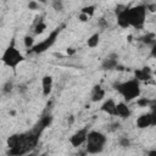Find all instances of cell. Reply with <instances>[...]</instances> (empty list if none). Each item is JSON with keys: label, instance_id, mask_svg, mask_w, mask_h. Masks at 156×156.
<instances>
[{"label": "cell", "instance_id": "obj_32", "mask_svg": "<svg viewBox=\"0 0 156 156\" xmlns=\"http://www.w3.org/2000/svg\"><path fill=\"white\" fill-rule=\"evenodd\" d=\"M26 90H27V85H26V84H21V85H18V91H20L21 94H23Z\"/></svg>", "mask_w": 156, "mask_h": 156}, {"label": "cell", "instance_id": "obj_38", "mask_svg": "<svg viewBox=\"0 0 156 156\" xmlns=\"http://www.w3.org/2000/svg\"><path fill=\"white\" fill-rule=\"evenodd\" d=\"M116 69H117V71H123V69H124V67H123V66H121V65H118V66L116 67Z\"/></svg>", "mask_w": 156, "mask_h": 156}, {"label": "cell", "instance_id": "obj_36", "mask_svg": "<svg viewBox=\"0 0 156 156\" xmlns=\"http://www.w3.org/2000/svg\"><path fill=\"white\" fill-rule=\"evenodd\" d=\"M146 156H156V149L149 150V151H147V155H146Z\"/></svg>", "mask_w": 156, "mask_h": 156}, {"label": "cell", "instance_id": "obj_28", "mask_svg": "<svg viewBox=\"0 0 156 156\" xmlns=\"http://www.w3.org/2000/svg\"><path fill=\"white\" fill-rule=\"evenodd\" d=\"M145 6H146V10H149L150 12L156 11V2H147V4H145Z\"/></svg>", "mask_w": 156, "mask_h": 156}, {"label": "cell", "instance_id": "obj_6", "mask_svg": "<svg viewBox=\"0 0 156 156\" xmlns=\"http://www.w3.org/2000/svg\"><path fill=\"white\" fill-rule=\"evenodd\" d=\"M88 134H89V130H88V127H84L82 129H78L76 133L72 134V136L69 138V143L73 147H79L80 145H83L85 141H87V138H88Z\"/></svg>", "mask_w": 156, "mask_h": 156}, {"label": "cell", "instance_id": "obj_21", "mask_svg": "<svg viewBox=\"0 0 156 156\" xmlns=\"http://www.w3.org/2000/svg\"><path fill=\"white\" fill-rule=\"evenodd\" d=\"M80 12H82V13L88 15L89 17H91V16L94 15V12H95V6H94V5H88V6H84V7L80 10Z\"/></svg>", "mask_w": 156, "mask_h": 156}, {"label": "cell", "instance_id": "obj_11", "mask_svg": "<svg viewBox=\"0 0 156 156\" xmlns=\"http://www.w3.org/2000/svg\"><path fill=\"white\" fill-rule=\"evenodd\" d=\"M116 106H117V104L115 102V100L113 99H107L102 105H101V111H104V112H106L107 115H110V116H117V110H116Z\"/></svg>", "mask_w": 156, "mask_h": 156}, {"label": "cell", "instance_id": "obj_10", "mask_svg": "<svg viewBox=\"0 0 156 156\" xmlns=\"http://www.w3.org/2000/svg\"><path fill=\"white\" fill-rule=\"evenodd\" d=\"M52 84H54V80H52L51 76L46 74L41 78V89H43V95L44 96H49L51 94Z\"/></svg>", "mask_w": 156, "mask_h": 156}, {"label": "cell", "instance_id": "obj_41", "mask_svg": "<svg viewBox=\"0 0 156 156\" xmlns=\"http://www.w3.org/2000/svg\"><path fill=\"white\" fill-rule=\"evenodd\" d=\"M38 156H46L45 154H41V155H38Z\"/></svg>", "mask_w": 156, "mask_h": 156}, {"label": "cell", "instance_id": "obj_4", "mask_svg": "<svg viewBox=\"0 0 156 156\" xmlns=\"http://www.w3.org/2000/svg\"><path fill=\"white\" fill-rule=\"evenodd\" d=\"M63 27H65L63 24L56 27L54 30L50 32V34H49L43 41L35 44L30 50H28V52H34V54H41V52H45L49 48H51V46L55 44V41H56V39H57V37H58V34H60V32H61V29H62Z\"/></svg>", "mask_w": 156, "mask_h": 156}, {"label": "cell", "instance_id": "obj_7", "mask_svg": "<svg viewBox=\"0 0 156 156\" xmlns=\"http://www.w3.org/2000/svg\"><path fill=\"white\" fill-rule=\"evenodd\" d=\"M118 66V55L116 52H111L110 55H107L102 62H101V68L104 71H112L116 69V67Z\"/></svg>", "mask_w": 156, "mask_h": 156}, {"label": "cell", "instance_id": "obj_18", "mask_svg": "<svg viewBox=\"0 0 156 156\" xmlns=\"http://www.w3.org/2000/svg\"><path fill=\"white\" fill-rule=\"evenodd\" d=\"M140 40L144 43V44H149V45H154V43L156 41V37H155V34L154 33H146L145 35H143L141 38H140Z\"/></svg>", "mask_w": 156, "mask_h": 156}, {"label": "cell", "instance_id": "obj_2", "mask_svg": "<svg viewBox=\"0 0 156 156\" xmlns=\"http://www.w3.org/2000/svg\"><path fill=\"white\" fill-rule=\"evenodd\" d=\"M106 141H107V138L104 133L99 130H90L85 141V152L91 155L102 152Z\"/></svg>", "mask_w": 156, "mask_h": 156}, {"label": "cell", "instance_id": "obj_13", "mask_svg": "<svg viewBox=\"0 0 156 156\" xmlns=\"http://www.w3.org/2000/svg\"><path fill=\"white\" fill-rule=\"evenodd\" d=\"M116 110H117V116L123 119L130 117V115H132V111L126 102H118L116 106Z\"/></svg>", "mask_w": 156, "mask_h": 156}, {"label": "cell", "instance_id": "obj_22", "mask_svg": "<svg viewBox=\"0 0 156 156\" xmlns=\"http://www.w3.org/2000/svg\"><path fill=\"white\" fill-rule=\"evenodd\" d=\"M23 43H24V46L28 49V50H30L35 44H34V39H33V37H30V35H26L24 37V39H23Z\"/></svg>", "mask_w": 156, "mask_h": 156}, {"label": "cell", "instance_id": "obj_15", "mask_svg": "<svg viewBox=\"0 0 156 156\" xmlns=\"http://www.w3.org/2000/svg\"><path fill=\"white\" fill-rule=\"evenodd\" d=\"M21 140H22V134H13V135L9 136V139H7V147L9 149L16 147L17 145H20Z\"/></svg>", "mask_w": 156, "mask_h": 156}, {"label": "cell", "instance_id": "obj_23", "mask_svg": "<svg viewBox=\"0 0 156 156\" xmlns=\"http://www.w3.org/2000/svg\"><path fill=\"white\" fill-rule=\"evenodd\" d=\"M151 101L152 100H149V99H146V98H139L138 100H136V104H138V106H140V107H149L150 106V104H151Z\"/></svg>", "mask_w": 156, "mask_h": 156}, {"label": "cell", "instance_id": "obj_3", "mask_svg": "<svg viewBox=\"0 0 156 156\" xmlns=\"http://www.w3.org/2000/svg\"><path fill=\"white\" fill-rule=\"evenodd\" d=\"M1 60H2V62H4L7 67H10V68H12V69H16V67L24 60L23 55L16 49V46H15V40H12L11 44L5 49V51H4L2 56H1Z\"/></svg>", "mask_w": 156, "mask_h": 156}, {"label": "cell", "instance_id": "obj_35", "mask_svg": "<svg viewBox=\"0 0 156 156\" xmlns=\"http://www.w3.org/2000/svg\"><path fill=\"white\" fill-rule=\"evenodd\" d=\"M67 123H68V126H72L73 123H74V116H68V118H67Z\"/></svg>", "mask_w": 156, "mask_h": 156}, {"label": "cell", "instance_id": "obj_27", "mask_svg": "<svg viewBox=\"0 0 156 156\" xmlns=\"http://www.w3.org/2000/svg\"><path fill=\"white\" fill-rule=\"evenodd\" d=\"M119 128V122H113V123H111L110 126H108V132H116L117 129Z\"/></svg>", "mask_w": 156, "mask_h": 156}, {"label": "cell", "instance_id": "obj_1", "mask_svg": "<svg viewBox=\"0 0 156 156\" xmlns=\"http://www.w3.org/2000/svg\"><path fill=\"white\" fill-rule=\"evenodd\" d=\"M113 88L123 96V99L129 102L136 98L140 96V82L135 78L133 79H129L127 82H122V83H115L113 84Z\"/></svg>", "mask_w": 156, "mask_h": 156}, {"label": "cell", "instance_id": "obj_26", "mask_svg": "<svg viewBox=\"0 0 156 156\" xmlns=\"http://www.w3.org/2000/svg\"><path fill=\"white\" fill-rule=\"evenodd\" d=\"M27 7H28L29 10H39V7H40V5H39V2H37V1H34V0H32V1H29V2H28V5H27Z\"/></svg>", "mask_w": 156, "mask_h": 156}, {"label": "cell", "instance_id": "obj_34", "mask_svg": "<svg viewBox=\"0 0 156 156\" xmlns=\"http://www.w3.org/2000/svg\"><path fill=\"white\" fill-rule=\"evenodd\" d=\"M151 56L156 58V41L154 43V45L151 46Z\"/></svg>", "mask_w": 156, "mask_h": 156}, {"label": "cell", "instance_id": "obj_40", "mask_svg": "<svg viewBox=\"0 0 156 156\" xmlns=\"http://www.w3.org/2000/svg\"><path fill=\"white\" fill-rule=\"evenodd\" d=\"M152 74H154V76H155V77H156V69H155V71H154V72H152Z\"/></svg>", "mask_w": 156, "mask_h": 156}, {"label": "cell", "instance_id": "obj_31", "mask_svg": "<svg viewBox=\"0 0 156 156\" xmlns=\"http://www.w3.org/2000/svg\"><path fill=\"white\" fill-rule=\"evenodd\" d=\"M151 113V126H156V112H150Z\"/></svg>", "mask_w": 156, "mask_h": 156}, {"label": "cell", "instance_id": "obj_24", "mask_svg": "<svg viewBox=\"0 0 156 156\" xmlns=\"http://www.w3.org/2000/svg\"><path fill=\"white\" fill-rule=\"evenodd\" d=\"M118 144H119V146L121 147H129L130 146V140L127 138V136H121L119 139H118Z\"/></svg>", "mask_w": 156, "mask_h": 156}, {"label": "cell", "instance_id": "obj_14", "mask_svg": "<svg viewBox=\"0 0 156 156\" xmlns=\"http://www.w3.org/2000/svg\"><path fill=\"white\" fill-rule=\"evenodd\" d=\"M104 98H105V90L101 88L100 84H96V85L93 88L91 101H93V102H98V101H101Z\"/></svg>", "mask_w": 156, "mask_h": 156}, {"label": "cell", "instance_id": "obj_29", "mask_svg": "<svg viewBox=\"0 0 156 156\" xmlns=\"http://www.w3.org/2000/svg\"><path fill=\"white\" fill-rule=\"evenodd\" d=\"M78 20L80 21V22H88L89 21V16L88 15H85V13H79V16H78Z\"/></svg>", "mask_w": 156, "mask_h": 156}, {"label": "cell", "instance_id": "obj_19", "mask_svg": "<svg viewBox=\"0 0 156 156\" xmlns=\"http://www.w3.org/2000/svg\"><path fill=\"white\" fill-rule=\"evenodd\" d=\"M45 29H46V23H45L43 20L39 18V20L37 21L35 26H34V33H35V34H41Z\"/></svg>", "mask_w": 156, "mask_h": 156}, {"label": "cell", "instance_id": "obj_8", "mask_svg": "<svg viewBox=\"0 0 156 156\" xmlns=\"http://www.w3.org/2000/svg\"><path fill=\"white\" fill-rule=\"evenodd\" d=\"M117 24L121 28L130 27V18H129V7L126 6L118 15H117Z\"/></svg>", "mask_w": 156, "mask_h": 156}, {"label": "cell", "instance_id": "obj_16", "mask_svg": "<svg viewBox=\"0 0 156 156\" xmlns=\"http://www.w3.org/2000/svg\"><path fill=\"white\" fill-rule=\"evenodd\" d=\"M99 41H100V34H99V33H94V34H91V35L88 38L87 45H88L89 48H96V46L99 45Z\"/></svg>", "mask_w": 156, "mask_h": 156}, {"label": "cell", "instance_id": "obj_37", "mask_svg": "<svg viewBox=\"0 0 156 156\" xmlns=\"http://www.w3.org/2000/svg\"><path fill=\"white\" fill-rule=\"evenodd\" d=\"M74 52H76V50H74L73 48H68V49H67V55H73Z\"/></svg>", "mask_w": 156, "mask_h": 156}, {"label": "cell", "instance_id": "obj_20", "mask_svg": "<svg viewBox=\"0 0 156 156\" xmlns=\"http://www.w3.org/2000/svg\"><path fill=\"white\" fill-rule=\"evenodd\" d=\"M12 89H13V82L12 80H6L4 83V85H2L1 91H2L4 95H7V94H10L12 91Z\"/></svg>", "mask_w": 156, "mask_h": 156}, {"label": "cell", "instance_id": "obj_5", "mask_svg": "<svg viewBox=\"0 0 156 156\" xmlns=\"http://www.w3.org/2000/svg\"><path fill=\"white\" fill-rule=\"evenodd\" d=\"M129 18L130 26L134 28H143L146 18V6L145 4H139L129 7Z\"/></svg>", "mask_w": 156, "mask_h": 156}, {"label": "cell", "instance_id": "obj_12", "mask_svg": "<svg viewBox=\"0 0 156 156\" xmlns=\"http://www.w3.org/2000/svg\"><path fill=\"white\" fill-rule=\"evenodd\" d=\"M151 126V113H143L136 118V127L140 129H145Z\"/></svg>", "mask_w": 156, "mask_h": 156}, {"label": "cell", "instance_id": "obj_9", "mask_svg": "<svg viewBox=\"0 0 156 156\" xmlns=\"http://www.w3.org/2000/svg\"><path fill=\"white\" fill-rule=\"evenodd\" d=\"M134 76H135V79H138L139 82H146L151 78L152 76V72L150 69V67L147 66H144L141 68H138L134 71Z\"/></svg>", "mask_w": 156, "mask_h": 156}, {"label": "cell", "instance_id": "obj_30", "mask_svg": "<svg viewBox=\"0 0 156 156\" xmlns=\"http://www.w3.org/2000/svg\"><path fill=\"white\" fill-rule=\"evenodd\" d=\"M98 24H99V27L100 28H107V21L105 20V18H100L99 20V22H98Z\"/></svg>", "mask_w": 156, "mask_h": 156}, {"label": "cell", "instance_id": "obj_33", "mask_svg": "<svg viewBox=\"0 0 156 156\" xmlns=\"http://www.w3.org/2000/svg\"><path fill=\"white\" fill-rule=\"evenodd\" d=\"M149 107L151 108V112H156V100H152Z\"/></svg>", "mask_w": 156, "mask_h": 156}, {"label": "cell", "instance_id": "obj_39", "mask_svg": "<svg viewBox=\"0 0 156 156\" xmlns=\"http://www.w3.org/2000/svg\"><path fill=\"white\" fill-rule=\"evenodd\" d=\"M24 156H34V154L30 152V154H27V155H24Z\"/></svg>", "mask_w": 156, "mask_h": 156}, {"label": "cell", "instance_id": "obj_25", "mask_svg": "<svg viewBox=\"0 0 156 156\" xmlns=\"http://www.w3.org/2000/svg\"><path fill=\"white\" fill-rule=\"evenodd\" d=\"M51 6L55 11H62L63 10V2L61 0H54L51 2Z\"/></svg>", "mask_w": 156, "mask_h": 156}, {"label": "cell", "instance_id": "obj_17", "mask_svg": "<svg viewBox=\"0 0 156 156\" xmlns=\"http://www.w3.org/2000/svg\"><path fill=\"white\" fill-rule=\"evenodd\" d=\"M51 123H52V116H51V115H45V116H43L41 119L39 121L38 127H40L41 129H45V128L49 127Z\"/></svg>", "mask_w": 156, "mask_h": 156}]
</instances>
